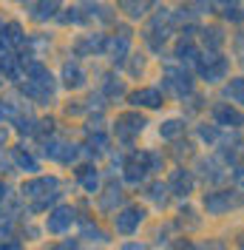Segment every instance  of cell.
Masks as SVG:
<instances>
[{"mask_svg": "<svg viewBox=\"0 0 244 250\" xmlns=\"http://www.w3.org/2000/svg\"><path fill=\"white\" fill-rule=\"evenodd\" d=\"M57 188H60L57 176H37L31 182H23V196L34 199V210H46L48 202L60 199V190Z\"/></svg>", "mask_w": 244, "mask_h": 250, "instance_id": "6da1fadb", "label": "cell"}, {"mask_svg": "<svg viewBox=\"0 0 244 250\" xmlns=\"http://www.w3.org/2000/svg\"><path fill=\"white\" fill-rule=\"evenodd\" d=\"M173 12H168V9H159L156 15H153V20L148 23V29H145V43L153 48V51H162V46L168 43L170 31H173Z\"/></svg>", "mask_w": 244, "mask_h": 250, "instance_id": "7a4b0ae2", "label": "cell"}, {"mask_svg": "<svg viewBox=\"0 0 244 250\" xmlns=\"http://www.w3.org/2000/svg\"><path fill=\"white\" fill-rule=\"evenodd\" d=\"M202 205H204V210L210 216H222V213H227L233 208H242L244 196L239 190H210V193H204Z\"/></svg>", "mask_w": 244, "mask_h": 250, "instance_id": "3957f363", "label": "cell"}, {"mask_svg": "<svg viewBox=\"0 0 244 250\" xmlns=\"http://www.w3.org/2000/svg\"><path fill=\"white\" fill-rule=\"evenodd\" d=\"M162 85L168 88L173 97H190L193 94V77H190V71L184 68V65H168L165 71H162Z\"/></svg>", "mask_w": 244, "mask_h": 250, "instance_id": "277c9868", "label": "cell"}, {"mask_svg": "<svg viewBox=\"0 0 244 250\" xmlns=\"http://www.w3.org/2000/svg\"><path fill=\"white\" fill-rule=\"evenodd\" d=\"M196 68H199V74H202L204 83H219V80H224V74H227L230 57H224V54H207V57H199Z\"/></svg>", "mask_w": 244, "mask_h": 250, "instance_id": "5b68a950", "label": "cell"}, {"mask_svg": "<svg viewBox=\"0 0 244 250\" xmlns=\"http://www.w3.org/2000/svg\"><path fill=\"white\" fill-rule=\"evenodd\" d=\"M142 222H145V208H139V205H128V208H122L120 213L114 216V228H117V233L131 236Z\"/></svg>", "mask_w": 244, "mask_h": 250, "instance_id": "8992f818", "label": "cell"}, {"mask_svg": "<svg viewBox=\"0 0 244 250\" xmlns=\"http://www.w3.org/2000/svg\"><path fill=\"white\" fill-rule=\"evenodd\" d=\"M145 125H148V120H145L142 114L128 111V114H120V117H117L114 128H117V137L128 142V140H134V137H139V134L145 131Z\"/></svg>", "mask_w": 244, "mask_h": 250, "instance_id": "52a82bcc", "label": "cell"}, {"mask_svg": "<svg viewBox=\"0 0 244 250\" xmlns=\"http://www.w3.org/2000/svg\"><path fill=\"white\" fill-rule=\"evenodd\" d=\"M102 51H105L114 62H125V60H128V51H131V31L122 29L120 34L105 37V46H102Z\"/></svg>", "mask_w": 244, "mask_h": 250, "instance_id": "ba28073f", "label": "cell"}, {"mask_svg": "<svg viewBox=\"0 0 244 250\" xmlns=\"http://www.w3.org/2000/svg\"><path fill=\"white\" fill-rule=\"evenodd\" d=\"M148 173H151L148 154H134L128 162H125V182H131V185H142Z\"/></svg>", "mask_w": 244, "mask_h": 250, "instance_id": "9c48e42d", "label": "cell"}, {"mask_svg": "<svg viewBox=\"0 0 244 250\" xmlns=\"http://www.w3.org/2000/svg\"><path fill=\"white\" fill-rule=\"evenodd\" d=\"M74 225V208H68V205H60V208H54L46 219V230L48 233H65L68 228Z\"/></svg>", "mask_w": 244, "mask_h": 250, "instance_id": "30bf717a", "label": "cell"}, {"mask_svg": "<svg viewBox=\"0 0 244 250\" xmlns=\"http://www.w3.org/2000/svg\"><path fill=\"white\" fill-rule=\"evenodd\" d=\"M131 105H142V108H162L165 105V97L159 88H139L131 94Z\"/></svg>", "mask_w": 244, "mask_h": 250, "instance_id": "8fae6325", "label": "cell"}, {"mask_svg": "<svg viewBox=\"0 0 244 250\" xmlns=\"http://www.w3.org/2000/svg\"><path fill=\"white\" fill-rule=\"evenodd\" d=\"M77 145H68V142H46V156L48 159H54V162H62V165H68V162H74L77 159Z\"/></svg>", "mask_w": 244, "mask_h": 250, "instance_id": "7c38bea8", "label": "cell"}, {"mask_svg": "<svg viewBox=\"0 0 244 250\" xmlns=\"http://www.w3.org/2000/svg\"><path fill=\"white\" fill-rule=\"evenodd\" d=\"M168 190L176 193V196H187V193L193 190V173L187 171V168H176V171L170 173Z\"/></svg>", "mask_w": 244, "mask_h": 250, "instance_id": "4fadbf2b", "label": "cell"}, {"mask_svg": "<svg viewBox=\"0 0 244 250\" xmlns=\"http://www.w3.org/2000/svg\"><path fill=\"white\" fill-rule=\"evenodd\" d=\"M173 57L182 62V65H184V62H187V65H196V62H199V57H202V54H199V46L193 43V37H190V34H184L182 40L176 43Z\"/></svg>", "mask_w": 244, "mask_h": 250, "instance_id": "5bb4252c", "label": "cell"}, {"mask_svg": "<svg viewBox=\"0 0 244 250\" xmlns=\"http://www.w3.org/2000/svg\"><path fill=\"white\" fill-rule=\"evenodd\" d=\"M62 85L71 88V91L85 85V71L80 68V62L77 60H68L65 65H62Z\"/></svg>", "mask_w": 244, "mask_h": 250, "instance_id": "9a60e30c", "label": "cell"}, {"mask_svg": "<svg viewBox=\"0 0 244 250\" xmlns=\"http://www.w3.org/2000/svg\"><path fill=\"white\" fill-rule=\"evenodd\" d=\"M102 46H105V37L102 34H88V37H82V40L74 43V54L77 57H88V54L102 51Z\"/></svg>", "mask_w": 244, "mask_h": 250, "instance_id": "2e32d148", "label": "cell"}, {"mask_svg": "<svg viewBox=\"0 0 244 250\" xmlns=\"http://www.w3.org/2000/svg\"><path fill=\"white\" fill-rule=\"evenodd\" d=\"M213 120H216V125H222V128H236V125H242L239 111L230 108L227 103H219L213 108Z\"/></svg>", "mask_w": 244, "mask_h": 250, "instance_id": "e0dca14e", "label": "cell"}, {"mask_svg": "<svg viewBox=\"0 0 244 250\" xmlns=\"http://www.w3.org/2000/svg\"><path fill=\"white\" fill-rule=\"evenodd\" d=\"M199 173H202V179L204 182H210V185H216V182H224V176L227 173L222 171V165L216 162V159H199Z\"/></svg>", "mask_w": 244, "mask_h": 250, "instance_id": "ac0fdd59", "label": "cell"}, {"mask_svg": "<svg viewBox=\"0 0 244 250\" xmlns=\"http://www.w3.org/2000/svg\"><path fill=\"white\" fill-rule=\"evenodd\" d=\"M57 12H60V0H37L34 9H31V17L37 23H46L51 17H57Z\"/></svg>", "mask_w": 244, "mask_h": 250, "instance_id": "d6986e66", "label": "cell"}, {"mask_svg": "<svg viewBox=\"0 0 244 250\" xmlns=\"http://www.w3.org/2000/svg\"><path fill=\"white\" fill-rule=\"evenodd\" d=\"M153 3H156V0H120V9L131 17V20H139V17L148 15V9H151Z\"/></svg>", "mask_w": 244, "mask_h": 250, "instance_id": "ffe728a7", "label": "cell"}, {"mask_svg": "<svg viewBox=\"0 0 244 250\" xmlns=\"http://www.w3.org/2000/svg\"><path fill=\"white\" fill-rule=\"evenodd\" d=\"M202 46L207 48L210 54H219V48L224 46V31L210 26V29H202Z\"/></svg>", "mask_w": 244, "mask_h": 250, "instance_id": "44dd1931", "label": "cell"}, {"mask_svg": "<svg viewBox=\"0 0 244 250\" xmlns=\"http://www.w3.org/2000/svg\"><path fill=\"white\" fill-rule=\"evenodd\" d=\"M77 179H80V185L85 188L88 193H97V188H100V173L94 165H82L80 171H77Z\"/></svg>", "mask_w": 244, "mask_h": 250, "instance_id": "7402d4cb", "label": "cell"}, {"mask_svg": "<svg viewBox=\"0 0 244 250\" xmlns=\"http://www.w3.org/2000/svg\"><path fill=\"white\" fill-rule=\"evenodd\" d=\"M184 134V120H168V123L159 125V137L162 140H176Z\"/></svg>", "mask_w": 244, "mask_h": 250, "instance_id": "603a6c76", "label": "cell"}, {"mask_svg": "<svg viewBox=\"0 0 244 250\" xmlns=\"http://www.w3.org/2000/svg\"><path fill=\"white\" fill-rule=\"evenodd\" d=\"M224 97H227L230 103H242L244 105V77H233L224 85Z\"/></svg>", "mask_w": 244, "mask_h": 250, "instance_id": "cb8c5ba5", "label": "cell"}, {"mask_svg": "<svg viewBox=\"0 0 244 250\" xmlns=\"http://www.w3.org/2000/svg\"><path fill=\"white\" fill-rule=\"evenodd\" d=\"M15 162L23 168V171H29V173H34V171H40V165H37V159L29 154V151H23V148H15Z\"/></svg>", "mask_w": 244, "mask_h": 250, "instance_id": "d4e9b609", "label": "cell"}, {"mask_svg": "<svg viewBox=\"0 0 244 250\" xmlns=\"http://www.w3.org/2000/svg\"><path fill=\"white\" fill-rule=\"evenodd\" d=\"M210 9H213L210 0H190L187 9H182V12H187L184 17H199V15H210Z\"/></svg>", "mask_w": 244, "mask_h": 250, "instance_id": "484cf974", "label": "cell"}, {"mask_svg": "<svg viewBox=\"0 0 244 250\" xmlns=\"http://www.w3.org/2000/svg\"><path fill=\"white\" fill-rule=\"evenodd\" d=\"M114 202H117V205L122 202V188H120V185H111V188L105 190V196L100 199L102 210H114Z\"/></svg>", "mask_w": 244, "mask_h": 250, "instance_id": "4316f807", "label": "cell"}, {"mask_svg": "<svg viewBox=\"0 0 244 250\" xmlns=\"http://www.w3.org/2000/svg\"><path fill=\"white\" fill-rule=\"evenodd\" d=\"M37 123H40V120H34L31 114H26V117L20 114V117H17V131H20V134H34V131H37Z\"/></svg>", "mask_w": 244, "mask_h": 250, "instance_id": "83f0119b", "label": "cell"}, {"mask_svg": "<svg viewBox=\"0 0 244 250\" xmlns=\"http://www.w3.org/2000/svg\"><path fill=\"white\" fill-rule=\"evenodd\" d=\"M199 137H202V142H207V145H216L219 142V128L216 125H199Z\"/></svg>", "mask_w": 244, "mask_h": 250, "instance_id": "f1b7e54d", "label": "cell"}, {"mask_svg": "<svg viewBox=\"0 0 244 250\" xmlns=\"http://www.w3.org/2000/svg\"><path fill=\"white\" fill-rule=\"evenodd\" d=\"M6 29H9L12 46H23V43H26V34H23V29H20V23H6Z\"/></svg>", "mask_w": 244, "mask_h": 250, "instance_id": "f546056e", "label": "cell"}, {"mask_svg": "<svg viewBox=\"0 0 244 250\" xmlns=\"http://www.w3.org/2000/svg\"><path fill=\"white\" fill-rule=\"evenodd\" d=\"M105 94H108V97H120V94H125V85H122V80L105 77Z\"/></svg>", "mask_w": 244, "mask_h": 250, "instance_id": "4dcf8cb0", "label": "cell"}, {"mask_svg": "<svg viewBox=\"0 0 244 250\" xmlns=\"http://www.w3.org/2000/svg\"><path fill=\"white\" fill-rule=\"evenodd\" d=\"M68 12H71V15H60V23H65V26H68V23H74V26H82V23L88 20L85 15H80V9H68Z\"/></svg>", "mask_w": 244, "mask_h": 250, "instance_id": "1f68e13d", "label": "cell"}, {"mask_svg": "<svg viewBox=\"0 0 244 250\" xmlns=\"http://www.w3.org/2000/svg\"><path fill=\"white\" fill-rule=\"evenodd\" d=\"M165 193H168V185H162V182H156V185H151V193H148V196H151L153 202L165 205V199H168Z\"/></svg>", "mask_w": 244, "mask_h": 250, "instance_id": "d6a6232c", "label": "cell"}, {"mask_svg": "<svg viewBox=\"0 0 244 250\" xmlns=\"http://www.w3.org/2000/svg\"><path fill=\"white\" fill-rule=\"evenodd\" d=\"M12 51V40H9V29H6V23L0 20V57L3 54H9Z\"/></svg>", "mask_w": 244, "mask_h": 250, "instance_id": "836d02e7", "label": "cell"}, {"mask_svg": "<svg viewBox=\"0 0 244 250\" xmlns=\"http://www.w3.org/2000/svg\"><path fill=\"white\" fill-rule=\"evenodd\" d=\"M196 250H227V248H224V242H219V239H207V242L199 245Z\"/></svg>", "mask_w": 244, "mask_h": 250, "instance_id": "e575fe53", "label": "cell"}, {"mask_svg": "<svg viewBox=\"0 0 244 250\" xmlns=\"http://www.w3.org/2000/svg\"><path fill=\"white\" fill-rule=\"evenodd\" d=\"M12 233V216H6V213H3V216H0V239H3V236H9Z\"/></svg>", "mask_w": 244, "mask_h": 250, "instance_id": "d590c367", "label": "cell"}, {"mask_svg": "<svg viewBox=\"0 0 244 250\" xmlns=\"http://www.w3.org/2000/svg\"><path fill=\"white\" fill-rule=\"evenodd\" d=\"M85 236H94V242H108V236L102 233V230H100V228H91V225H88V228H85Z\"/></svg>", "mask_w": 244, "mask_h": 250, "instance_id": "8d00e7d4", "label": "cell"}, {"mask_svg": "<svg viewBox=\"0 0 244 250\" xmlns=\"http://www.w3.org/2000/svg\"><path fill=\"white\" fill-rule=\"evenodd\" d=\"M12 114H15V105H12L9 100H0V120H3V117H12Z\"/></svg>", "mask_w": 244, "mask_h": 250, "instance_id": "74e56055", "label": "cell"}, {"mask_svg": "<svg viewBox=\"0 0 244 250\" xmlns=\"http://www.w3.org/2000/svg\"><path fill=\"white\" fill-rule=\"evenodd\" d=\"M0 250H23V245H20V242H15V239H3Z\"/></svg>", "mask_w": 244, "mask_h": 250, "instance_id": "f35d334b", "label": "cell"}, {"mask_svg": "<svg viewBox=\"0 0 244 250\" xmlns=\"http://www.w3.org/2000/svg\"><path fill=\"white\" fill-rule=\"evenodd\" d=\"M224 17L233 20V23H242L244 20V15H239V9H224Z\"/></svg>", "mask_w": 244, "mask_h": 250, "instance_id": "ab89813d", "label": "cell"}, {"mask_svg": "<svg viewBox=\"0 0 244 250\" xmlns=\"http://www.w3.org/2000/svg\"><path fill=\"white\" fill-rule=\"evenodd\" d=\"M122 250H151V248L142 245V242H128V245H122Z\"/></svg>", "mask_w": 244, "mask_h": 250, "instance_id": "60d3db41", "label": "cell"}, {"mask_svg": "<svg viewBox=\"0 0 244 250\" xmlns=\"http://www.w3.org/2000/svg\"><path fill=\"white\" fill-rule=\"evenodd\" d=\"M173 250H196V248H193V245H190L187 239H179V242L173 245Z\"/></svg>", "mask_w": 244, "mask_h": 250, "instance_id": "b9f144b4", "label": "cell"}, {"mask_svg": "<svg viewBox=\"0 0 244 250\" xmlns=\"http://www.w3.org/2000/svg\"><path fill=\"white\" fill-rule=\"evenodd\" d=\"M142 68H145V60H134L131 62V74H142Z\"/></svg>", "mask_w": 244, "mask_h": 250, "instance_id": "7bdbcfd3", "label": "cell"}, {"mask_svg": "<svg viewBox=\"0 0 244 250\" xmlns=\"http://www.w3.org/2000/svg\"><path fill=\"white\" fill-rule=\"evenodd\" d=\"M216 3H219V6H224V9H236L242 0H216Z\"/></svg>", "mask_w": 244, "mask_h": 250, "instance_id": "ee69618b", "label": "cell"}, {"mask_svg": "<svg viewBox=\"0 0 244 250\" xmlns=\"http://www.w3.org/2000/svg\"><path fill=\"white\" fill-rule=\"evenodd\" d=\"M233 176H236V182H242V185H244V168H236Z\"/></svg>", "mask_w": 244, "mask_h": 250, "instance_id": "f6af8a7d", "label": "cell"}, {"mask_svg": "<svg viewBox=\"0 0 244 250\" xmlns=\"http://www.w3.org/2000/svg\"><path fill=\"white\" fill-rule=\"evenodd\" d=\"M6 199H9V188L0 185V202H6Z\"/></svg>", "mask_w": 244, "mask_h": 250, "instance_id": "bcb514c9", "label": "cell"}, {"mask_svg": "<svg viewBox=\"0 0 244 250\" xmlns=\"http://www.w3.org/2000/svg\"><path fill=\"white\" fill-rule=\"evenodd\" d=\"M60 250H80V248H77V242H65Z\"/></svg>", "mask_w": 244, "mask_h": 250, "instance_id": "7dc6e473", "label": "cell"}, {"mask_svg": "<svg viewBox=\"0 0 244 250\" xmlns=\"http://www.w3.org/2000/svg\"><path fill=\"white\" fill-rule=\"evenodd\" d=\"M3 142H6V128L0 125V148H3Z\"/></svg>", "mask_w": 244, "mask_h": 250, "instance_id": "c3c4849f", "label": "cell"}, {"mask_svg": "<svg viewBox=\"0 0 244 250\" xmlns=\"http://www.w3.org/2000/svg\"><path fill=\"white\" fill-rule=\"evenodd\" d=\"M239 248H242V250H244V233H242V239H239Z\"/></svg>", "mask_w": 244, "mask_h": 250, "instance_id": "681fc988", "label": "cell"}]
</instances>
